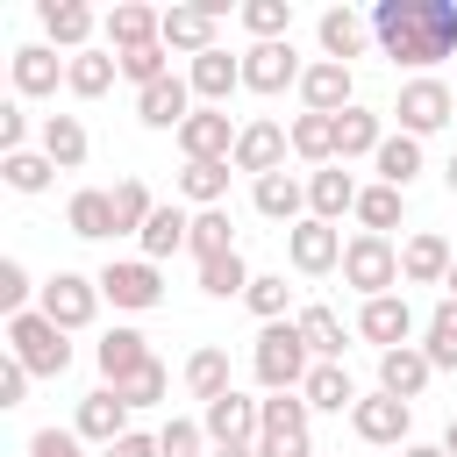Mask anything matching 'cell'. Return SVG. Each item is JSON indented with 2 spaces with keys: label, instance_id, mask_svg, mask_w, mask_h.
Instances as JSON below:
<instances>
[{
  "label": "cell",
  "instance_id": "cell-1",
  "mask_svg": "<svg viewBox=\"0 0 457 457\" xmlns=\"http://www.w3.org/2000/svg\"><path fill=\"white\" fill-rule=\"evenodd\" d=\"M371 43L407 64L414 79H428V64L457 57V0H378L371 7Z\"/></svg>",
  "mask_w": 457,
  "mask_h": 457
},
{
  "label": "cell",
  "instance_id": "cell-2",
  "mask_svg": "<svg viewBox=\"0 0 457 457\" xmlns=\"http://www.w3.org/2000/svg\"><path fill=\"white\" fill-rule=\"evenodd\" d=\"M250 371H257L264 393H300L307 371H314V350H307L300 321H264L257 343H250Z\"/></svg>",
  "mask_w": 457,
  "mask_h": 457
},
{
  "label": "cell",
  "instance_id": "cell-3",
  "mask_svg": "<svg viewBox=\"0 0 457 457\" xmlns=\"http://www.w3.org/2000/svg\"><path fill=\"white\" fill-rule=\"evenodd\" d=\"M7 357L29 364V378H64V371H71V343H64V328H57L50 314H36V307L7 321Z\"/></svg>",
  "mask_w": 457,
  "mask_h": 457
},
{
  "label": "cell",
  "instance_id": "cell-4",
  "mask_svg": "<svg viewBox=\"0 0 457 457\" xmlns=\"http://www.w3.org/2000/svg\"><path fill=\"white\" fill-rule=\"evenodd\" d=\"M343 286H357L364 300H378V293H393L400 286V250H393V236H350L343 243Z\"/></svg>",
  "mask_w": 457,
  "mask_h": 457
},
{
  "label": "cell",
  "instance_id": "cell-5",
  "mask_svg": "<svg viewBox=\"0 0 457 457\" xmlns=\"http://www.w3.org/2000/svg\"><path fill=\"white\" fill-rule=\"evenodd\" d=\"M93 278H100V300H114L121 314H150L164 300V271L150 257H107Z\"/></svg>",
  "mask_w": 457,
  "mask_h": 457
},
{
  "label": "cell",
  "instance_id": "cell-6",
  "mask_svg": "<svg viewBox=\"0 0 457 457\" xmlns=\"http://www.w3.org/2000/svg\"><path fill=\"white\" fill-rule=\"evenodd\" d=\"M36 314H50L64 336L93 328V314H100V278H86V271H57V278H43V293H36Z\"/></svg>",
  "mask_w": 457,
  "mask_h": 457
},
{
  "label": "cell",
  "instance_id": "cell-7",
  "mask_svg": "<svg viewBox=\"0 0 457 457\" xmlns=\"http://www.w3.org/2000/svg\"><path fill=\"white\" fill-rule=\"evenodd\" d=\"M350 428H357V443H371V450H407V443H414V407L393 400V393H364V400L350 407Z\"/></svg>",
  "mask_w": 457,
  "mask_h": 457
},
{
  "label": "cell",
  "instance_id": "cell-8",
  "mask_svg": "<svg viewBox=\"0 0 457 457\" xmlns=\"http://www.w3.org/2000/svg\"><path fill=\"white\" fill-rule=\"evenodd\" d=\"M393 114H400V129H407V136H436V129L457 114V86H443L436 71H428V79H407V86H400V100H393Z\"/></svg>",
  "mask_w": 457,
  "mask_h": 457
},
{
  "label": "cell",
  "instance_id": "cell-9",
  "mask_svg": "<svg viewBox=\"0 0 457 457\" xmlns=\"http://www.w3.org/2000/svg\"><path fill=\"white\" fill-rule=\"evenodd\" d=\"M286 264L300 271V278H328V271H343V228H328V221H293L286 228Z\"/></svg>",
  "mask_w": 457,
  "mask_h": 457
},
{
  "label": "cell",
  "instance_id": "cell-10",
  "mask_svg": "<svg viewBox=\"0 0 457 457\" xmlns=\"http://www.w3.org/2000/svg\"><path fill=\"white\" fill-rule=\"evenodd\" d=\"M286 150H293V129L286 121H271V114H257V121H243V136H236V171H250V179H271V171H286Z\"/></svg>",
  "mask_w": 457,
  "mask_h": 457
},
{
  "label": "cell",
  "instance_id": "cell-11",
  "mask_svg": "<svg viewBox=\"0 0 457 457\" xmlns=\"http://www.w3.org/2000/svg\"><path fill=\"white\" fill-rule=\"evenodd\" d=\"M300 79H307V64L293 57V36L243 50V93H264V100H271V93H286V86H300Z\"/></svg>",
  "mask_w": 457,
  "mask_h": 457
},
{
  "label": "cell",
  "instance_id": "cell-12",
  "mask_svg": "<svg viewBox=\"0 0 457 457\" xmlns=\"http://www.w3.org/2000/svg\"><path fill=\"white\" fill-rule=\"evenodd\" d=\"M236 121H228V107H193L186 114V129H179V150H186V164H221V157H236Z\"/></svg>",
  "mask_w": 457,
  "mask_h": 457
},
{
  "label": "cell",
  "instance_id": "cell-13",
  "mask_svg": "<svg viewBox=\"0 0 457 457\" xmlns=\"http://www.w3.org/2000/svg\"><path fill=\"white\" fill-rule=\"evenodd\" d=\"M200 428H207L214 450H221V443H257V436H264V400H250V393H221L214 407H200Z\"/></svg>",
  "mask_w": 457,
  "mask_h": 457
},
{
  "label": "cell",
  "instance_id": "cell-14",
  "mask_svg": "<svg viewBox=\"0 0 457 457\" xmlns=\"http://www.w3.org/2000/svg\"><path fill=\"white\" fill-rule=\"evenodd\" d=\"M7 71H14V100H50V93L64 86L71 57H57L50 43H21V50L7 57Z\"/></svg>",
  "mask_w": 457,
  "mask_h": 457
},
{
  "label": "cell",
  "instance_id": "cell-15",
  "mask_svg": "<svg viewBox=\"0 0 457 457\" xmlns=\"http://www.w3.org/2000/svg\"><path fill=\"white\" fill-rule=\"evenodd\" d=\"M357 336L378 343V357L400 350V343H414V307H407V293H378V300H364V307H357Z\"/></svg>",
  "mask_w": 457,
  "mask_h": 457
},
{
  "label": "cell",
  "instance_id": "cell-16",
  "mask_svg": "<svg viewBox=\"0 0 457 457\" xmlns=\"http://www.w3.org/2000/svg\"><path fill=\"white\" fill-rule=\"evenodd\" d=\"M36 21H43V36H50V50H93V29H100V14L86 7V0H36Z\"/></svg>",
  "mask_w": 457,
  "mask_h": 457
},
{
  "label": "cell",
  "instance_id": "cell-17",
  "mask_svg": "<svg viewBox=\"0 0 457 457\" xmlns=\"http://www.w3.org/2000/svg\"><path fill=\"white\" fill-rule=\"evenodd\" d=\"M164 50L179 57L221 50V7H164Z\"/></svg>",
  "mask_w": 457,
  "mask_h": 457
},
{
  "label": "cell",
  "instance_id": "cell-18",
  "mask_svg": "<svg viewBox=\"0 0 457 457\" xmlns=\"http://www.w3.org/2000/svg\"><path fill=\"white\" fill-rule=\"evenodd\" d=\"M343 107H357V79H350V64L314 57L307 79H300V114H343Z\"/></svg>",
  "mask_w": 457,
  "mask_h": 457
},
{
  "label": "cell",
  "instance_id": "cell-19",
  "mask_svg": "<svg viewBox=\"0 0 457 457\" xmlns=\"http://www.w3.org/2000/svg\"><path fill=\"white\" fill-rule=\"evenodd\" d=\"M450 264H457V250H450V236H436V228H414V236L400 243V286H443Z\"/></svg>",
  "mask_w": 457,
  "mask_h": 457
},
{
  "label": "cell",
  "instance_id": "cell-20",
  "mask_svg": "<svg viewBox=\"0 0 457 457\" xmlns=\"http://www.w3.org/2000/svg\"><path fill=\"white\" fill-rule=\"evenodd\" d=\"M100 36H107L114 57H121V50H143V43H164V14L143 7V0H121V7L100 14Z\"/></svg>",
  "mask_w": 457,
  "mask_h": 457
},
{
  "label": "cell",
  "instance_id": "cell-21",
  "mask_svg": "<svg viewBox=\"0 0 457 457\" xmlns=\"http://www.w3.org/2000/svg\"><path fill=\"white\" fill-rule=\"evenodd\" d=\"M186 114H193V86H186L179 71L136 93V121H143V129H157V136H164V129L179 136V129H186Z\"/></svg>",
  "mask_w": 457,
  "mask_h": 457
},
{
  "label": "cell",
  "instance_id": "cell-22",
  "mask_svg": "<svg viewBox=\"0 0 457 457\" xmlns=\"http://www.w3.org/2000/svg\"><path fill=\"white\" fill-rule=\"evenodd\" d=\"M357 179H350V164H321V171H307V214L314 221H343V214H357Z\"/></svg>",
  "mask_w": 457,
  "mask_h": 457
},
{
  "label": "cell",
  "instance_id": "cell-23",
  "mask_svg": "<svg viewBox=\"0 0 457 457\" xmlns=\"http://www.w3.org/2000/svg\"><path fill=\"white\" fill-rule=\"evenodd\" d=\"M93 364H100V378H107V386H121V378H136V371L150 364V336H143V328H129V321H114V328L93 343Z\"/></svg>",
  "mask_w": 457,
  "mask_h": 457
},
{
  "label": "cell",
  "instance_id": "cell-24",
  "mask_svg": "<svg viewBox=\"0 0 457 457\" xmlns=\"http://www.w3.org/2000/svg\"><path fill=\"white\" fill-rule=\"evenodd\" d=\"M428 378H436V364H428L421 343H400V350L378 357V393H393V400H407V407L428 393Z\"/></svg>",
  "mask_w": 457,
  "mask_h": 457
},
{
  "label": "cell",
  "instance_id": "cell-25",
  "mask_svg": "<svg viewBox=\"0 0 457 457\" xmlns=\"http://www.w3.org/2000/svg\"><path fill=\"white\" fill-rule=\"evenodd\" d=\"M186 86H193V100H200V107H228V93H243V57L207 50V57H193V64H186Z\"/></svg>",
  "mask_w": 457,
  "mask_h": 457
},
{
  "label": "cell",
  "instance_id": "cell-26",
  "mask_svg": "<svg viewBox=\"0 0 457 457\" xmlns=\"http://www.w3.org/2000/svg\"><path fill=\"white\" fill-rule=\"evenodd\" d=\"M393 129H386V114L378 107H343L336 114V164H357V157H378V143H386Z\"/></svg>",
  "mask_w": 457,
  "mask_h": 457
},
{
  "label": "cell",
  "instance_id": "cell-27",
  "mask_svg": "<svg viewBox=\"0 0 457 457\" xmlns=\"http://www.w3.org/2000/svg\"><path fill=\"white\" fill-rule=\"evenodd\" d=\"M71 428H79L86 443H100V450H107V443H121V436H129V400H121L114 386H100V393H86V400H79V421H71Z\"/></svg>",
  "mask_w": 457,
  "mask_h": 457
},
{
  "label": "cell",
  "instance_id": "cell-28",
  "mask_svg": "<svg viewBox=\"0 0 457 457\" xmlns=\"http://www.w3.org/2000/svg\"><path fill=\"white\" fill-rule=\"evenodd\" d=\"M36 150H43L57 171H79V164H86V150H93V136H86V121H79V114H43Z\"/></svg>",
  "mask_w": 457,
  "mask_h": 457
},
{
  "label": "cell",
  "instance_id": "cell-29",
  "mask_svg": "<svg viewBox=\"0 0 457 457\" xmlns=\"http://www.w3.org/2000/svg\"><path fill=\"white\" fill-rule=\"evenodd\" d=\"M250 207L264 214V221H307V179H293V171H271V179H257L250 186Z\"/></svg>",
  "mask_w": 457,
  "mask_h": 457
},
{
  "label": "cell",
  "instance_id": "cell-30",
  "mask_svg": "<svg viewBox=\"0 0 457 457\" xmlns=\"http://www.w3.org/2000/svg\"><path fill=\"white\" fill-rule=\"evenodd\" d=\"M371 171H378V186H414L421 171H428V157H421V136H407V129H393L386 143H378V157H371Z\"/></svg>",
  "mask_w": 457,
  "mask_h": 457
},
{
  "label": "cell",
  "instance_id": "cell-31",
  "mask_svg": "<svg viewBox=\"0 0 457 457\" xmlns=\"http://www.w3.org/2000/svg\"><path fill=\"white\" fill-rule=\"evenodd\" d=\"M64 228H71V236H86V243H107V236H121V228H114V193H100V186H79V193L64 200Z\"/></svg>",
  "mask_w": 457,
  "mask_h": 457
},
{
  "label": "cell",
  "instance_id": "cell-32",
  "mask_svg": "<svg viewBox=\"0 0 457 457\" xmlns=\"http://www.w3.org/2000/svg\"><path fill=\"white\" fill-rule=\"evenodd\" d=\"M314 36H321V57H328V64H350V57H364L371 21H364V14H350V7H328V14L314 21Z\"/></svg>",
  "mask_w": 457,
  "mask_h": 457
},
{
  "label": "cell",
  "instance_id": "cell-33",
  "mask_svg": "<svg viewBox=\"0 0 457 457\" xmlns=\"http://www.w3.org/2000/svg\"><path fill=\"white\" fill-rule=\"evenodd\" d=\"M186 236H193V214H186L179 200H157V214H150V228H143L136 243H143V257H150V264H164V257H179V250H186Z\"/></svg>",
  "mask_w": 457,
  "mask_h": 457
},
{
  "label": "cell",
  "instance_id": "cell-34",
  "mask_svg": "<svg viewBox=\"0 0 457 457\" xmlns=\"http://www.w3.org/2000/svg\"><path fill=\"white\" fill-rule=\"evenodd\" d=\"M293 321H300V336H307L314 364H343V350H350V328H343V314H336V307H321V300H314V307H300Z\"/></svg>",
  "mask_w": 457,
  "mask_h": 457
},
{
  "label": "cell",
  "instance_id": "cell-35",
  "mask_svg": "<svg viewBox=\"0 0 457 457\" xmlns=\"http://www.w3.org/2000/svg\"><path fill=\"white\" fill-rule=\"evenodd\" d=\"M186 393H193L200 407H214L221 393H236V386H228V350H221V343H200V350L186 357Z\"/></svg>",
  "mask_w": 457,
  "mask_h": 457
},
{
  "label": "cell",
  "instance_id": "cell-36",
  "mask_svg": "<svg viewBox=\"0 0 457 457\" xmlns=\"http://www.w3.org/2000/svg\"><path fill=\"white\" fill-rule=\"evenodd\" d=\"M300 393H307V407H314V414H350V407L364 400V393H357V378H350L343 364H314Z\"/></svg>",
  "mask_w": 457,
  "mask_h": 457
},
{
  "label": "cell",
  "instance_id": "cell-37",
  "mask_svg": "<svg viewBox=\"0 0 457 457\" xmlns=\"http://www.w3.org/2000/svg\"><path fill=\"white\" fill-rule=\"evenodd\" d=\"M114 79H121V57H114V50H79V57H71V71H64V93L100 100Z\"/></svg>",
  "mask_w": 457,
  "mask_h": 457
},
{
  "label": "cell",
  "instance_id": "cell-38",
  "mask_svg": "<svg viewBox=\"0 0 457 457\" xmlns=\"http://www.w3.org/2000/svg\"><path fill=\"white\" fill-rule=\"evenodd\" d=\"M400 214H407V193H400V186H378V179H371V186L357 193V228H364V236L400 228Z\"/></svg>",
  "mask_w": 457,
  "mask_h": 457
},
{
  "label": "cell",
  "instance_id": "cell-39",
  "mask_svg": "<svg viewBox=\"0 0 457 457\" xmlns=\"http://www.w3.org/2000/svg\"><path fill=\"white\" fill-rule=\"evenodd\" d=\"M250 278H257V271L243 264V250H221V257H207V264H200V293H207V300H243V293H250Z\"/></svg>",
  "mask_w": 457,
  "mask_h": 457
},
{
  "label": "cell",
  "instance_id": "cell-40",
  "mask_svg": "<svg viewBox=\"0 0 457 457\" xmlns=\"http://www.w3.org/2000/svg\"><path fill=\"white\" fill-rule=\"evenodd\" d=\"M421 350H428L436 371H457V300H450V293H443L436 314L421 321Z\"/></svg>",
  "mask_w": 457,
  "mask_h": 457
},
{
  "label": "cell",
  "instance_id": "cell-41",
  "mask_svg": "<svg viewBox=\"0 0 457 457\" xmlns=\"http://www.w3.org/2000/svg\"><path fill=\"white\" fill-rule=\"evenodd\" d=\"M293 157L307 164H336V114H293Z\"/></svg>",
  "mask_w": 457,
  "mask_h": 457
},
{
  "label": "cell",
  "instance_id": "cell-42",
  "mask_svg": "<svg viewBox=\"0 0 457 457\" xmlns=\"http://www.w3.org/2000/svg\"><path fill=\"white\" fill-rule=\"evenodd\" d=\"M228 171H236L228 157H221V164H186V171H179V200H193V207H221V200H228Z\"/></svg>",
  "mask_w": 457,
  "mask_h": 457
},
{
  "label": "cell",
  "instance_id": "cell-43",
  "mask_svg": "<svg viewBox=\"0 0 457 457\" xmlns=\"http://www.w3.org/2000/svg\"><path fill=\"white\" fill-rule=\"evenodd\" d=\"M150 214H157L150 186H143V179H114V228H121V236H143Z\"/></svg>",
  "mask_w": 457,
  "mask_h": 457
},
{
  "label": "cell",
  "instance_id": "cell-44",
  "mask_svg": "<svg viewBox=\"0 0 457 457\" xmlns=\"http://www.w3.org/2000/svg\"><path fill=\"white\" fill-rule=\"evenodd\" d=\"M186 250H193V264L236 250V243H228V207H193V236H186Z\"/></svg>",
  "mask_w": 457,
  "mask_h": 457
},
{
  "label": "cell",
  "instance_id": "cell-45",
  "mask_svg": "<svg viewBox=\"0 0 457 457\" xmlns=\"http://www.w3.org/2000/svg\"><path fill=\"white\" fill-rule=\"evenodd\" d=\"M243 29L257 43H286L293 36V0H243Z\"/></svg>",
  "mask_w": 457,
  "mask_h": 457
},
{
  "label": "cell",
  "instance_id": "cell-46",
  "mask_svg": "<svg viewBox=\"0 0 457 457\" xmlns=\"http://www.w3.org/2000/svg\"><path fill=\"white\" fill-rule=\"evenodd\" d=\"M0 179H7L14 193H50V179H57V164H50L43 150H14V157H0Z\"/></svg>",
  "mask_w": 457,
  "mask_h": 457
},
{
  "label": "cell",
  "instance_id": "cell-47",
  "mask_svg": "<svg viewBox=\"0 0 457 457\" xmlns=\"http://www.w3.org/2000/svg\"><path fill=\"white\" fill-rule=\"evenodd\" d=\"M243 307H250L257 321H293V314H286V307H293V286H286L278 271H257L250 293H243Z\"/></svg>",
  "mask_w": 457,
  "mask_h": 457
},
{
  "label": "cell",
  "instance_id": "cell-48",
  "mask_svg": "<svg viewBox=\"0 0 457 457\" xmlns=\"http://www.w3.org/2000/svg\"><path fill=\"white\" fill-rule=\"evenodd\" d=\"M307 421H314L307 393H264V436H307Z\"/></svg>",
  "mask_w": 457,
  "mask_h": 457
},
{
  "label": "cell",
  "instance_id": "cell-49",
  "mask_svg": "<svg viewBox=\"0 0 457 457\" xmlns=\"http://www.w3.org/2000/svg\"><path fill=\"white\" fill-rule=\"evenodd\" d=\"M121 79L143 93V86H157V79H171V50L164 43H143V50H121Z\"/></svg>",
  "mask_w": 457,
  "mask_h": 457
},
{
  "label": "cell",
  "instance_id": "cell-50",
  "mask_svg": "<svg viewBox=\"0 0 457 457\" xmlns=\"http://www.w3.org/2000/svg\"><path fill=\"white\" fill-rule=\"evenodd\" d=\"M114 393H121V400H129V414H136V407H157V400H164V393H171V371H164V364H157V357H150V364H143V371H136V378H121V386H114Z\"/></svg>",
  "mask_w": 457,
  "mask_h": 457
},
{
  "label": "cell",
  "instance_id": "cell-51",
  "mask_svg": "<svg viewBox=\"0 0 457 457\" xmlns=\"http://www.w3.org/2000/svg\"><path fill=\"white\" fill-rule=\"evenodd\" d=\"M29 293H43V286H29V264H21V257H0V314H7V321L29 314Z\"/></svg>",
  "mask_w": 457,
  "mask_h": 457
},
{
  "label": "cell",
  "instance_id": "cell-52",
  "mask_svg": "<svg viewBox=\"0 0 457 457\" xmlns=\"http://www.w3.org/2000/svg\"><path fill=\"white\" fill-rule=\"evenodd\" d=\"M157 450H164V457H200V450H207V428L186 421V414H171V421L157 428Z\"/></svg>",
  "mask_w": 457,
  "mask_h": 457
},
{
  "label": "cell",
  "instance_id": "cell-53",
  "mask_svg": "<svg viewBox=\"0 0 457 457\" xmlns=\"http://www.w3.org/2000/svg\"><path fill=\"white\" fill-rule=\"evenodd\" d=\"M29 457H86V436L79 428H36L29 436Z\"/></svg>",
  "mask_w": 457,
  "mask_h": 457
},
{
  "label": "cell",
  "instance_id": "cell-54",
  "mask_svg": "<svg viewBox=\"0 0 457 457\" xmlns=\"http://www.w3.org/2000/svg\"><path fill=\"white\" fill-rule=\"evenodd\" d=\"M29 150V107L21 100H0V157Z\"/></svg>",
  "mask_w": 457,
  "mask_h": 457
},
{
  "label": "cell",
  "instance_id": "cell-55",
  "mask_svg": "<svg viewBox=\"0 0 457 457\" xmlns=\"http://www.w3.org/2000/svg\"><path fill=\"white\" fill-rule=\"evenodd\" d=\"M21 400H29V364L7 357V364H0V407H21Z\"/></svg>",
  "mask_w": 457,
  "mask_h": 457
},
{
  "label": "cell",
  "instance_id": "cell-56",
  "mask_svg": "<svg viewBox=\"0 0 457 457\" xmlns=\"http://www.w3.org/2000/svg\"><path fill=\"white\" fill-rule=\"evenodd\" d=\"M257 457H314V436H257Z\"/></svg>",
  "mask_w": 457,
  "mask_h": 457
},
{
  "label": "cell",
  "instance_id": "cell-57",
  "mask_svg": "<svg viewBox=\"0 0 457 457\" xmlns=\"http://www.w3.org/2000/svg\"><path fill=\"white\" fill-rule=\"evenodd\" d=\"M100 457H164V450H157V436H143V428H129V436H121V443H107Z\"/></svg>",
  "mask_w": 457,
  "mask_h": 457
},
{
  "label": "cell",
  "instance_id": "cell-58",
  "mask_svg": "<svg viewBox=\"0 0 457 457\" xmlns=\"http://www.w3.org/2000/svg\"><path fill=\"white\" fill-rule=\"evenodd\" d=\"M400 457H450V450H443V443H407Z\"/></svg>",
  "mask_w": 457,
  "mask_h": 457
},
{
  "label": "cell",
  "instance_id": "cell-59",
  "mask_svg": "<svg viewBox=\"0 0 457 457\" xmlns=\"http://www.w3.org/2000/svg\"><path fill=\"white\" fill-rule=\"evenodd\" d=\"M214 457H257V443H221Z\"/></svg>",
  "mask_w": 457,
  "mask_h": 457
},
{
  "label": "cell",
  "instance_id": "cell-60",
  "mask_svg": "<svg viewBox=\"0 0 457 457\" xmlns=\"http://www.w3.org/2000/svg\"><path fill=\"white\" fill-rule=\"evenodd\" d=\"M443 186H450V193H457V150H450V164H443Z\"/></svg>",
  "mask_w": 457,
  "mask_h": 457
},
{
  "label": "cell",
  "instance_id": "cell-61",
  "mask_svg": "<svg viewBox=\"0 0 457 457\" xmlns=\"http://www.w3.org/2000/svg\"><path fill=\"white\" fill-rule=\"evenodd\" d=\"M443 450H450V457H457V421H450V428H443Z\"/></svg>",
  "mask_w": 457,
  "mask_h": 457
},
{
  "label": "cell",
  "instance_id": "cell-62",
  "mask_svg": "<svg viewBox=\"0 0 457 457\" xmlns=\"http://www.w3.org/2000/svg\"><path fill=\"white\" fill-rule=\"evenodd\" d=\"M443 286H450V300H457V264H450V278H443Z\"/></svg>",
  "mask_w": 457,
  "mask_h": 457
}]
</instances>
